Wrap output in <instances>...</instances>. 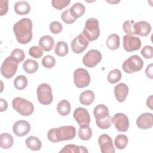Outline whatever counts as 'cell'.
Segmentation results:
<instances>
[{"label": "cell", "mask_w": 153, "mask_h": 153, "mask_svg": "<svg viewBox=\"0 0 153 153\" xmlns=\"http://www.w3.org/2000/svg\"><path fill=\"white\" fill-rule=\"evenodd\" d=\"M32 22L29 18H23L13 26V32L17 41L22 44L29 42L32 38Z\"/></svg>", "instance_id": "6da1fadb"}, {"label": "cell", "mask_w": 153, "mask_h": 153, "mask_svg": "<svg viewBox=\"0 0 153 153\" xmlns=\"http://www.w3.org/2000/svg\"><path fill=\"white\" fill-rule=\"evenodd\" d=\"M76 135V129L72 126H61L51 128L47 133L48 139L54 143L73 139Z\"/></svg>", "instance_id": "7a4b0ae2"}, {"label": "cell", "mask_w": 153, "mask_h": 153, "mask_svg": "<svg viewBox=\"0 0 153 153\" xmlns=\"http://www.w3.org/2000/svg\"><path fill=\"white\" fill-rule=\"evenodd\" d=\"M99 20L96 18H90L87 20L82 33L88 41L96 40L100 35Z\"/></svg>", "instance_id": "3957f363"}, {"label": "cell", "mask_w": 153, "mask_h": 153, "mask_svg": "<svg viewBox=\"0 0 153 153\" xmlns=\"http://www.w3.org/2000/svg\"><path fill=\"white\" fill-rule=\"evenodd\" d=\"M13 109L22 116H29L34 111V106L32 102L22 97H17L12 101Z\"/></svg>", "instance_id": "277c9868"}, {"label": "cell", "mask_w": 153, "mask_h": 153, "mask_svg": "<svg viewBox=\"0 0 153 153\" xmlns=\"http://www.w3.org/2000/svg\"><path fill=\"white\" fill-rule=\"evenodd\" d=\"M19 62L13 56L7 57L1 67V73L5 78H12L16 73Z\"/></svg>", "instance_id": "5b68a950"}, {"label": "cell", "mask_w": 153, "mask_h": 153, "mask_svg": "<svg viewBox=\"0 0 153 153\" xmlns=\"http://www.w3.org/2000/svg\"><path fill=\"white\" fill-rule=\"evenodd\" d=\"M143 66L142 59L137 55H133L123 63L122 68L127 74H132L140 71Z\"/></svg>", "instance_id": "8992f818"}, {"label": "cell", "mask_w": 153, "mask_h": 153, "mask_svg": "<svg viewBox=\"0 0 153 153\" xmlns=\"http://www.w3.org/2000/svg\"><path fill=\"white\" fill-rule=\"evenodd\" d=\"M37 98L39 102L44 105L50 104L53 99L52 89L47 83L41 84L36 90Z\"/></svg>", "instance_id": "52a82bcc"}, {"label": "cell", "mask_w": 153, "mask_h": 153, "mask_svg": "<svg viewBox=\"0 0 153 153\" xmlns=\"http://www.w3.org/2000/svg\"><path fill=\"white\" fill-rule=\"evenodd\" d=\"M91 81L88 72L84 68H78L74 72V82L76 87L81 88L87 87Z\"/></svg>", "instance_id": "ba28073f"}, {"label": "cell", "mask_w": 153, "mask_h": 153, "mask_svg": "<svg viewBox=\"0 0 153 153\" xmlns=\"http://www.w3.org/2000/svg\"><path fill=\"white\" fill-rule=\"evenodd\" d=\"M102 60V54L97 50H89L83 57L82 62L88 68L95 67Z\"/></svg>", "instance_id": "9c48e42d"}, {"label": "cell", "mask_w": 153, "mask_h": 153, "mask_svg": "<svg viewBox=\"0 0 153 153\" xmlns=\"http://www.w3.org/2000/svg\"><path fill=\"white\" fill-rule=\"evenodd\" d=\"M112 123L118 131L126 132L129 127V120L123 113H117L112 118Z\"/></svg>", "instance_id": "30bf717a"}, {"label": "cell", "mask_w": 153, "mask_h": 153, "mask_svg": "<svg viewBox=\"0 0 153 153\" xmlns=\"http://www.w3.org/2000/svg\"><path fill=\"white\" fill-rule=\"evenodd\" d=\"M123 47L127 52H131L140 49L141 47V41L137 36L124 35L123 38Z\"/></svg>", "instance_id": "8fae6325"}, {"label": "cell", "mask_w": 153, "mask_h": 153, "mask_svg": "<svg viewBox=\"0 0 153 153\" xmlns=\"http://www.w3.org/2000/svg\"><path fill=\"white\" fill-rule=\"evenodd\" d=\"M74 117L79 127L88 126L90 124V117L88 111L85 108H76L74 112Z\"/></svg>", "instance_id": "7c38bea8"}, {"label": "cell", "mask_w": 153, "mask_h": 153, "mask_svg": "<svg viewBox=\"0 0 153 153\" xmlns=\"http://www.w3.org/2000/svg\"><path fill=\"white\" fill-rule=\"evenodd\" d=\"M88 44L89 41L81 33L72 41L71 48L74 53L80 54L87 48Z\"/></svg>", "instance_id": "4fadbf2b"}, {"label": "cell", "mask_w": 153, "mask_h": 153, "mask_svg": "<svg viewBox=\"0 0 153 153\" xmlns=\"http://www.w3.org/2000/svg\"><path fill=\"white\" fill-rule=\"evenodd\" d=\"M98 142L102 153H114L115 152L112 140L108 134H101L99 137Z\"/></svg>", "instance_id": "5bb4252c"}, {"label": "cell", "mask_w": 153, "mask_h": 153, "mask_svg": "<svg viewBox=\"0 0 153 153\" xmlns=\"http://www.w3.org/2000/svg\"><path fill=\"white\" fill-rule=\"evenodd\" d=\"M30 130V125L25 120L17 121L13 126V131L14 133L19 137H22L26 135Z\"/></svg>", "instance_id": "9a60e30c"}, {"label": "cell", "mask_w": 153, "mask_h": 153, "mask_svg": "<svg viewBox=\"0 0 153 153\" xmlns=\"http://www.w3.org/2000/svg\"><path fill=\"white\" fill-rule=\"evenodd\" d=\"M137 126L140 129H148L152 127L153 116L151 113H143L140 115L136 120Z\"/></svg>", "instance_id": "2e32d148"}, {"label": "cell", "mask_w": 153, "mask_h": 153, "mask_svg": "<svg viewBox=\"0 0 153 153\" xmlns=\"http://www.w3.org/2000/svg\"><path fill=\"white\" fill-rule=\"evenodd\" d=\"M128 86L123 82H121L117 84L114 88V94L115 98L119 102H124L128 95Z\"/></svg>", "instance_id": "e0dca14e"}, {"label": "cell", "mask_w": 153, "mask_h": 153, "mask_svg": "<svg viewBox=\"0 0 153 153\" xmlns=\"http://www.w3.org/2000/svg\"><path fill=\"white\" fill-rule=\"evenodd\" d=\"M151 31L150 24L145 21H140L134 23L135 34L141 36H146Z\"/></svg>", "instance_id": "ac0fdd59"}, {"label": "cell", "mask_w": 153, "mask_h": 153, "mask_svg": "<svg viewBox=\"0 0 153 153\" xmlns=\"http://www.w3.org/2000/svg\"><path fill=\"white\" fill-rule=\"evenodd\" d=\"M14 11L19 15H26L30 11L29 4L25 1H19L15 3L14 7Z\"/></svg>", "instance_id": "d6986e66"}, {"label": "cell", "mask_w": 153, "mask_h": 153, "mask_svg": "<svg viewBox=\"0 0 153 153\" xmlns=\"http://www.w3.org/2000/svg\"><path fill=\"white\" fill-rule=\"evenodd\" d=\"M39 45L45 51H49L54 46V40L50 35H44L39 39Z\"/></svg>", "instance_id": "ffe728a7"}, {"label": "cell", "mask_w": 153, "mask_h": 153, "mask_svg": "<svg viewBox=\"0 0 153 153\" xmlns=\"http://www.w3.org/2000/svg\"><path fill=\"white\" fill-rule=\"evenodd\" d=\"M94 116L96 120H99L107 117L109 114V109L106 106L103 104H100L97 105L93 111Z\"/></svg>", "instance_id": "44dd1931"}, {"label": "cell", "mask_w": 153, "mask_h": 153, "mask_svg": "<svg viewBox=\"0 0 153 153\" xmlns=\"http://www.w3.org/2000/svg\"><path fill=\"white\" fill-rule=\"evenodd\" d=\"M26 146L32 151H39L42 146L41 141L36 137L30 136L26 139Z\"/></svg>", "instance_id": "7402d4cb"}, {"label": "cell", "mask_w": 153, "mask_h": 153, "mask_svg": "<svg viewBox=\"0 0 153 153\" xmlns=\"http://www.w3.org/2000/svg\"><path fill=\"white\" fill-rule=\"evenodd\" d=\"M39 66L38 62L32 59H28L25 60L23 64V68L24 71L29 74H33L38 69Z\"/></svg>", "instance_id": "603a6c76"}, {"label": "cell", "mask_w": 153, "mask_h": 153, "mask_svg": "<svg viewBox=\"0 0 153 153\" xmlns=\"http://www.w3.org/2000/svg\"><path fill=\"white\" fill-rule=\"evenodd\" d=\"M69 9L71 14L75 19L81 17L84 14L85 11V7L80 2L74 4V5H72V6Z\"/></svg>", "instance_id": "cb8c5ba5"}, {"label": "cell", "mask_w": 153, "mask_h": 153, "mask_svg": "<svg viewBox=\"0 0 153 153\" xmlns=\"http://www.w3.org/2000/svg\"><path fill=\"white\" fill-rule=\"evenodd\" d=\"M106 45L111 50H115L120 47V39L117 34L112 33L108 36L106 39Z\"/></svg>", "instance_id": "d4e9b609"}, {"label": "cell", "mask_w": 153, "mask_h": 153, "mask_svg": "<svg viewBox=\"0 0 153 153\" xmlns=\"http://www.w3.org/2000/svg\"><path fill=\"white\" fill-rule=\"evenodd\" d=\"M95 95L93 91L88 90L81 93L79 96V102L84 105H90L94 100Z\"/></svg>", "instance_id": "484cf974"}, {"label": "cell", "mask_w": 153, "mask_h": 153, "mask_svg": "<svg viewBox=\"0 0 153 153\" xmlns=\"http://www.w3.org/2000/svg\"><path fill=\"white\" fill-rule=\"evenodd\" d=\"M14 143L13 136L8 133H3L0 135V146L2 149L11 148Z\"/></svg>", "instance_id": "4316f807"}, {"label": "cell", "mask_w": 153, "mask_h": 153, "mask_svg": "<svg viewBox=\"0 0 153 153\" xmlns=\"http://www.w3.org/2000/svg\"><path fill=\"white\" fill-rule=\"evenodd\" d=\"M88 151L87 149L84 146H76L74 144H69L65 145L62 149H61L59 152H77V153H82V152H88Z\"/></svg>", "instance_id": "83f0119b"}, {"label": "cell", "mask_w": 153, "mask_h": 153, "mask_svg": "<svg viewBox=\"0 0 153 153\" xmlns=\"http://www.w3.org/2000/svg\"><path fill=\"white\" fill-rule=\"evenodd\" d=\"M71 109V104L66 100H61L57 106V111L62 116L68 115L70 113Z\"/></svg>", "instance_id": "f1b7e54d"}, {"label": "cell", "mask_w": 153, "mask_h": 153, "mask_svg": "<svg viewBox=\"0 0 153 153\" xmlns=\"http://www.w3.org/2000/svg\"><path fill=\"white\" fill-rule=\"evenodd\" d=\"M54 53L60 57L65 56L68 53V46L64 41H59L55 46Z\"/></svg>", "instance_id": "f546056e"}, {"label": "cell", "mask_w": 153, "mask_h": 153, "mask_svg": "<svg viewBox=\"0 0 153 153\" xmlns=\"http://www.w3.org/2000/svg\"><path fill=\"white\" fill-rule=\"evenodd\" d=\"M78 136L82 140H88L92 136V130L88 126L79 127L78 130Z\"/></svg>", "instance_id": "4dcf8cb0"}, {"label": "cell", "mask_w": 153, "mask_h": 153, "mask_svg": "<svg viewBox=\"0 0 153 153\" xmlns=\"http://www.w3.org/2000/svg\"><path fill=\"white\" fill-rule=\"evenodd\" d=\"M122 74L121 71L118 69H115L110 71L108 74V81L111 84L118 82L121 79Z\"/></svg>", "instance_id": "1f68e13d"}, {"label": "cell", "mask_w": 153, "mask_h": 153, "mask_svg": "<svg viewBox=\"0 0 153 153\" xmlns=\"http://www.w3.org/2000/svg\"><path fill=\"white\" fill-rule=\"evenodd\" d=\"M27 85V79L25 75H18L14 80V85L17 90H23Z\"/></svg>", "instance_id": "d6a6232c"}, {"label": "cell", "mask_w": 153, "mask_h": 153, "mask_svg": "<svg viewBox=\"0 0 153 153\" xmlns=\"http://www.w3.org/2000/svg\"><path fill=\"white\" fill-rule=\"evenodd\" d=\"M128 138L124 134H118L115 139V146L118 149H123L126 148L128 143Z\"/></svg>", "instance_id": "836d02e7"}, {"label": "cell", "mask_w": 153, "mask_h": 153, "mask_svg": "<svg viewBox=\"0 0 153 153\" xmlns=\"http://www.w3.org/2000/svg\"><path fill=\"white\" fill-rule=\"evenodd\" d=\"M96 124L101 129H108L109 128L112 123V118L110 115H109L107 117L99 120H96Z\"/></svg>", "instance_id": "e575fe53"}, {"label": "cell", "mask_w": 153, "mask_h": 153, "mask_svg": "<svg viewBox=\"0 0 153 153\" xmlns=\"http://www.w3.org/2000/svg\"><path fill=\"white\" fill-rule=\"evenodd\" d=\"M134 20H126L123 26L124 31L127 33V35L131 36L135 34L134 32Z\"/></svg>", "instance_id": "d590c367"}, {"label": "cell", "mask_w": 153, "mask_h": 153, "mask_svg": "<svg viewBox=\"0 0 153 153\" xmlns=\"http://www.w3.org/2000/svg\"><path fill=\"white\" fill-rule=\"evenodd\" d=\"M42 65L45 68L51 69L56 65V59L52 56L47 55L42 58Z\"/></svg>", "instance_id": "8d00e7d4"}, {"label": "cell", "mask_w": 153, "mask_h": 153, "mask_svg": "<svg viewBox=\"0 0 153 153\" xmlns=\"http://www.w3.org/2000/svg\"><path fill=\"white\" fill-rule=\"evenodd\" d=\"M62 20L66 24H72L75 22L76 19H74L70 13V9L65 10L61 14Z\"/></svg>", "instance_id": "74e56055"}, {"label": "cell", "mask_w": 153, "mask_h": 153, "mask_svg": "<svg viewBox=\"0 0 153 153\" xmlns=\"http://www.w3.org/2000/svg\"><path fill=\"white\" fill-rule=\"evenodd\" d=\"M29 53L30 56H32V57L35 59H38L42 57L43 54V51L41 47L35 45L30 48L29 50Z\"/></svg>", "instance_id": "f35d334b"}, {"label": "cell", "mask_w": 153, "mask_h": 153, "mask_svg": "<svg viewBox=\"0 0 153 153\" xmlns=\"http://www.w3.org/2000/svg\"><path fill=\"white\" fill-rule=\"evenodd\" d=\"M70 2L69 0H53L51 4L54 8L61 10L66 7L69 4Z\"/></svg>", "instance_id": "ab89813d"}, {"label": "cell", "mask_w": 153, "mask_h": 153, "mask_svg": "<svg viewBox=\"0 0 153 153\" xmlns=\"http://www.w3.org/2000/svg\"><path fill=\"white\" fill-rule=\"evenodd\" d=\"M10 56L14 57L19 63L22 62L25 58V54L23 50L20 48H16L13 50L11 53Z\"/></svg>", "instance_id": "60d3db41"}, {"label": "cell", "mask_w": 153, "mask_h": 153, "mask_svg": "<svg viewBox=\"0 0 153 153\" xmlns=\"http://www.w3.org/2000/svg\"><path fill=\"white\" fill-rule=\"evenodd\" d=\"M49 27L51 33L54 34L59 33L62 30V29H63V26L62 24L57 21L52 22L50 23Z\"/></svg>", "instance_id": "b9f144b4"}, {"label": "cell", "mask_w": 153, "mask_h": 153, "mask_svg": "<svg viewBox=\"0 0 153 153\" xmlns=\"http://www.w3.org/2000/svg\"><path fill=\"white\" fill-rule=\"evenodd\" d=\"M141 54L145 59H151L153 57V48L151 45H145L141 50Z\"/></svg>", "instance_id": "7bdbcfd3"}, {"label": "cell", "mask_w": 153, "mask_h": 153, "mask_svg": "<svg viewBox=\"0 0 153 153\" xmlns=\"http://www.w3.org/2000/svg\"><path fill=\"white\" fill-rule=\"evenodd\" d=\"M8 10V1L0 0V15H5Z\"/></svg>", "instance_id": "ee69618b"}, {"label": "cell", "mask_w": 153, "mask_h": 153, "mask_svg": "<svg viewBox=\"0 0 153 153\" xmlns=\"http://www.w3.org/2000/svg\"><path fill=\"white\" fill-rule=\"evenodd\" d=\"M145 74L148 78L150 79L153 78V73H152V63L149 64L147 66L145 69Z\"/></svg>", "instance_id": "f6af8a7d"}, {"label": "cell", "mask_w": 153, "mask_h": 153, "mask_svg": "<svg viewBox=\"0 0 153 153\" xmlns=\"http://www.w3.org/2000/svg\"><path fill=\"white\" fill-rule=\"evenodd\" d=\"M8 103L7 101L3 99H0V111L3 112L7 109Z\"/></svg>", "instance_id": "bcb514c9"}, {"label": "cell", "mask_w": 153, "mask_h": 153, "mask_svg": "<svg viewBox=\"0 0 153 153\" xmlns=\"http://www.w3.org/2000/svg\"><path fill=\"white\" fill-rule=\"evenodd\" d=\"M152 95H151L148 99H147V101H146V105H147V106L149 107L150 109H152Z\"/></svg>", "instance_id": "7dc6e473"}]
</instances>
